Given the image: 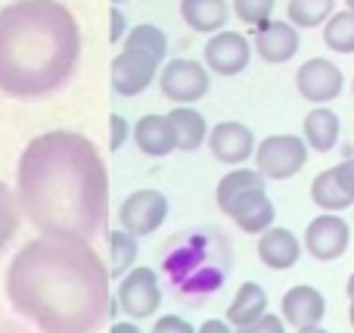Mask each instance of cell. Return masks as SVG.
<instances>
[{"mask_svg": "<svg viewBox=\"0 0 354 333\" xmlns=\"http://www.w3.org/2000/svg\"><path fill=\"white\" fill-rule=\"evenodd\" d=\"M6 296L41 333H97L112 315L109 271L75 237L25 243L6 271Z\"/></svg>", "mask_w": 354, "mask_h": 333, "instance_id": "cell-1", "label": "cell"}, {"mask_svg": "<svg viewBox=\"0 0 354 333\" xmlns=\"http://www.w3.org/2000/svg\"><path fill=\"white\" fill-rule=\"evenodd\" d=\"M19 203L44 237L91 240L109 212V174L84 134L47 131L19 159Z\"/></svg>", "mask_w": 354, "mask_h": 333, "instance_id": "cell-2", "label": "cell"}, {"mask_svg": "<svg viewBox=\"0 0 354 333\" xmlns=\"http://www.w3.org/2000/svg\"><path fill=\"white\" fill-rule=\"evenodd\" d=\"M81 53L75 16L56 0H16L0 10V91L47 97L72 75Z\"/></svg>", "mask_w": 354, "mask_h": 333, "instance_id": "cell-3", "label": "cell"}, {"mask_svg": "<svg viewBox=\"0 0 354 333\" xmlns=\"http://www.w3.org/2000/svg\"><path fill=\"white\" fill-rule=\"evenodd\" d=\"M308 143L295 134H270L255 147V172L264 181H289L305 168Z\"/></svg>", "mask_w": 354, "mask_h": 333, "instance_id": "cell-4", "label": "cell"}, {"mask_svg": "<svg viewBox=\"0 0 354 333\" xmlns=\"http://www.w3.org/2000/svg\"><path fill=\"white\" fill-rule=\"evenodd\" d=\"M159 87L171 103L177 106H189L196 100H202L212 87L208 81V69L196 60H171L165 69H162V78H159Z\"/></svg>", "mask_w": 354, "mask_h": 333, "instance_id": "cell-5", "label": "cell"}, {"mask_svg": "<svg viewBox=\"0 0 354 333\" xmlns=\"http://www.w3.org/2000/svg\"><path fill=\"white\" fill-rule=\"evenodd\" d=\"M168 218V199L165 193L159 190H134L128 199L122 203V212H118V222H122V231L137 237H147L153 231L162 228V222Z\"/></svg>", "mask_w": 354, "mask_h": 333, "instance_id": "cell-6", "label": "cell"}, {"mask_svg": "<svg viewBox=\"0 0 354 333\" xmlns=\"http://www.w3.org/2000/svg\"><path fill=\"white\" fill-rule=\"evenodd\" d=\"M295 87H299V93L308 100V103L324 106L342 93L345 75L333 60L314 56V60H308L299 66V72H295Z\"/></svg>", "mask_w": 354, "mask_h": 333, "instance_id": "cell-7", "label": "cell"}, {"mask_svg": "<svg viewBox=\"0 0 354 333\" xmlns=\"http://www.w3.org/2000/svg\"><path fill=\"white\" fill-rule=\"evenodd\" d=\"M118 305L124 309V315L131 318H153L162 305V290H159V278L153 268H131L122 278L118 287Z\"/></svg>", "mask_w": 354, "mask_h": 333, "instance_id": "cell-8", "label": "cell"}, {"mask_svg": "<svg viewBox=\"0 0 354 333\" xmlns=\"http://www.w3.org/2000/svg\"><path fill=\"white\" fill-rule=\"evenodd\" d=\"M156 72H159V60L147 50L124 47L122 53L112 60V87L122 97H137L153 84Z\"/></svg>", "mask_w": 354, "mask_h": 333, "instance_id": "cell-9", "label": "cell"}, {"mask_svg": "<svg viewBox=\"0 0 354 333\" xmlns=\"http://www.w3.org/2000/svg\"><path fill=\"white\" fill-rule=\"evenodd\" d=\"M348 243H351L348 222L339 218V215H330V212L317 215L305 231V249H308V255H314L317 262L342 259L345 249H348Z\"/></svg>", "mask_w": 354, "mask_h": 333, "instance_id": "cell-10", "label": "cell"}, {"mask_svg": "<svg viewBox=\"0 0 354 333\" xmlns=\"http://www.w3.org/2000/svg\"><path fill=\"white\" fill-rule=\"evenodd\" d=\"M205 66L218 75H239L252 60V44L239 31H218L208 37V44L202 47Z\"/></svg>", "mask_w": 354, "mask_h": 333, "instance_id": "cell-11", "label": "cell"}, {"mask_svg": "<svg viewBox=\"0 0 354 333\" xmlns=\"http://www.w3.org/2000/svg\"><path fill=\"white\" fill-rule=\"evenodd\" d=\"M208 147L218 162L243 168V162L255 156V134L243 122H218L208 134Z\"/></svg>", "mask_w": 354, "mask_h": 333, "instance_id": "cell-12", "label": "cell"}, {"mask_svg": "<svg viewBox=\"0 0 354 333\" xmlns=\"http://www.w3.org/2000/svg\"><path fill=\"white\" fill-rule=\"evenodd\" d=\"M283 321L292 324V327H320V321H324L326 315V299L320 290H314V287L308 284H299L292 287V290L283 293Z\"/></svg>", "mask_w": 354, "mask_h": 333, "instance_id": "cell-13", "label": "cell"}, {"mask_svg": "<svg viewBox=\"0 0 354 333\" xmlns=\"http://www.w3.org/2000/svg\"><path fill=\"white\" fill-rule=\"evenodd\" d=\"M299 47H301L299 28L289 22H274V19H270L268 25L255 28V50L264 62H274V66L289 62L299 53Z\"/></svg>", "mask_w": 354, "mask_h": 333, "instance_id": "cell-14", "label": "cell"}, {"mask_svg": "<svg viewBox=\"0 0 354 333\" xmlns=\"http://www.w3.org/2000/svg\"><path fill=\"white\" fill-rule=\"evenodd\" d=\"M258 259L270 271H286L301 259V243L289 228H270L258 240Z\"/></svg>", "mask_w": 354, "mask_h": 333, "instance_id": "cell-15", "label": "cell"}, {"mask_svg": "<svg viewBox=\"0 0 354 333\" xmlns=\"http://www.w3.org/2000/svg\"><path fill=\"white\" fill-rule=\"evenodd\" d=\"M224 215H230L233 222H236V228L245 231V234H264V231L274 228L277 212H274V203H270L268 193L258 190V193H245L243 199H236Z\"/></svg>", "mask_w": 354, "mask_h": 333, "instance_id": "cell-16", "label": "cell"}, {"mask_svg": "<svg viewBox=\"0 0 354 333\" xmlns=\"http://www.w3.org/2000/svg\"><path fill=\"white\" fill-rule=\"evenodd\" d=\"M180 16L199 35H218L230 19L227 0H180Z\"/></svg>", "mask_w": 354, "mask_h": 333, "instance_id": "cell-17", "label": "cell"}, {"mask_svg": "<svg viewBox=\"0 0 354 333\" xmlns=\"http://www.w3.org/2000/svg\"><path fill=\"white\" fill-rule=\"evenodd\" d=\"M268 315V293H264L261 284H255V280H245L243 287L236 290V296H233L230 309H227V324H233V327H249V324H255L258 318Z\"/></svg>", "mask_w": 354, "mask_h": 333, "instance_id": "cell-18", "label": "cell"}, {"mask_svg": "<svg viewBox=\"0 0 354 333\" xmlns=\"http://www.w3.org/2000/svg\"><path fill=\"white\" fill-rule=\"evenodd\" d=\"M301 131H305L301 141H305L314 153H330V150L339 143V131H342V125H339V116L333 109L317 106V109H311L305 116Z\"/></svg>", "mask_w": 354, "mask_h": 333, "instance_id": "cell-19", "label": "cell"}, {"mask_svg": "<svg viewBox=\"0 0 354 333\" xmlns=\"http://www.w3.org/2000/svg\"><path fill=\"white\" fill-rule=\"evenodd\" d=\"M168 125L174 131V147L177 150H199L208 137V125L202 118L199 109L193 106H177V109L168 112Z\"/></svg>", "mask_w": 354, "mask_h": 333, "instance_id": "cell-20", "label": "cell"}, {"mask_svg": "<svg viewBox=\"0 0 354 333\" xmlns=\"http://www.w3.org/2000/svg\"><path fill=\"white\" fill-rule=\"evenodd\" d=\"M134 141L140 147V153L147 156H168L171 150H177L168 116H143L134 125Z\"/></svg>", "mask_w": 354, "mask_h": 333, "instance_id": "cell-21", "label": "cell"}, {"mask_svg": "<svg viewBox=\"0 0 354 333\" xmlns=\"http://www.w3.org/2000/svg\"><path fill=\"white\" fill-rule=\"evenodd\" d=\"M264 184H268V181H264L255 168H233V172H227L224 178L218 181V190H214L221 212H227L233 203H236V199H243L245 193L264 190Z\"/></svg>", "mask_w": 354, "mask_h": 333, "instance_id": "cell-22", "label": "cell"}, {"mask_svg": "<svg viewBox=\"0 0 354 333\" xmlns=\"http://www.w3.org/2000/svg\"><path fill=\"white\" fill-rule=\"evenodd\" d=\"M311 199H314V206H320V209L330 212V215H339L342 209L354 206V199L342 190V187H339L336 174H333V168H326V172H320L317 178H314V184H311Z\"/></svg>", "mask_w": 354, "mask_h": 333, "instance_id": "cell-23", "label": "cell"}, {"mask_svg": "<svg viewBox=\"0 0 354 333\" xmlns=\"http://www.w3.org/2000/svg\"><path fill=\"white\" fill-rule=\"evenodd\" d=\"M336 12V0H289V25L295 28H317Z\"/></svg>", "mask_w": 354, "mask_h": 333, "instance_id": "cell-24", "label": "cell"}, {"mask_svg": "<svg viewBox=\"0 0 354 333\" xmlns=\"http://www.w3.org/2000/svg\"><path fill=\"white\" fill-rule=\"evenodd\" d=\"M324 41L333 53H354V12H333L324 25Z\"/></svg>", "mask_w": 354, "mask_h": 333, "instance_id": "cell-25", "label": "cell"}, {"mask_svg": "<svg viewBox=\"0 0 354 333\" xmlns=\"http://www.w3.org/2000/svg\"><path fill=\"white\" fill-rule=\"evenodd\" d=\"M137 262V240L124 231H112L109 234V278H122L134 268Z\"/></svg>", "mask_w": 354, "mask_h": 333, "instance_id": "cell-26", "label": "cell"}, {"mask_svg": "<svg viewBox=\"0 0 354 333\" xmlns=\"http://www.w3.org/2000/svg\"><path fill=\"white\" fill-rule=\"evenodd\" d=\"M124 47H137V50H147V53H153L156 60H165V53H168V41H165V35H162L156 25H137V28H131L128 31V41H124Z\"/></svg>", "mask_w": 354, "mask_h": 333, "instance_id": "cell-27", "label": "cell"}, {"mask_svg": "<svg viewBox=\"0 0 354 333\" xmlns=\"http://www.w3.org/2000/svg\"><path fill=\"white\" fill-rule=\"evenodd\" d=\"M16 228H19V206H16V197H12L10 187L0 181V253H3V246L12 240Z\"/></svg>", "mask_w": 354, "mask_h": 333, "instance_id": "cell-28", "label": "cell"}, {"mask_svg": "<svg viewBox=\"0 0 354 333\" xmlns=\"http://www.w3.org/2000/svg\"><path fill=\"white\" fill-rule=\"evenodd\" d=\"M277 0H233V12H236L239 22L252 25V28H261L270 22V12H274Z\"/></svg>", "mask_w": 354, "mask_h": 333, "instance_id": "cell-29", "label": "cell"}, {"mask_svg": "<svg viewBox=\"0 0 354 333\" xmlns=\"http://www.w3.org/2000/svg\"><path fill=\"white\" fill-rule=\"evenodd\" d=\"M333 174H336L339 187H342L345 193L354 199V156H348V159H342L336 168H333Z\"/></svg>", "mask_w": 354, "mask_h": 333, "instance_id": "cell-30", "label": "cell"}, {"mask_svg": "<svg viewBox=\"0 0 354 333\" xmlns=\"http://www.w3.org/2000/svg\"><path fill=\"white\" fill-rule=\"evenodd\" d=\"M236 333H286V327H283V318L264 315V318H258L255 324H249V327H239Z\"/></svg>", "mask_w": 354, "mask_h": 333, "instance_id": "cell-31", "label": "cell"}, {"mask_svg": "<svg viewBox=\"0 0 354 333\" xmlns=\"http://www.w3.org/2000/svg\"><path fill=\"white\" fill-rule=\"evenodd\" d=\"M153 333H196V330H193V324L183 321L180 315H165V318H159V321H156Z\"/></svg>", "mask_w": 354, "mask_h": 333, "instance_id": "cell-32", "label": "cell"}, {"mask_svg": "<svg viewBox=\"0 0 354 333\" xmlns=\"http://www.w3.org/2000/svg\"><path fill=\"white\" fill-rule=\"evenodd\" d=\"M109 128H112V137H109V150H122V143L128 141V122L122 116H109Z\"/></svg>", "mask_w": 354, "mask_h": 333, "instance_id": "cell-33", "label": "cell"}, {"mask_svg": "<svg viewBox=\"0 0 354 333\" xmlns=\"http://www.w3.org/2000/svg\"><path fill=\"white\" fill-rule=\"evenodd\" d=\"M109 22H112L109 41H112V44H118V41H122V35H124V22H128V19H124V12L118 10V6H112V12H109Z\"/></svg>", "mask_w": 354, "mask_h": 333, "instance_id": "cell-34", "label": "cell"}, {"mask_svg": "<svg viewBox=\"0 0 354 333\" xmlns=\"http://www.w3.org/2000/svg\"><path fill=\"white\" fill-rule=\"evenodd\" d=\"M196 333H233V330H230V324H227V321H218V318H208V321L202 324V327L196 330Z\"/></svg>", "mask_w": 354, "mask_h": 333, "instance_id": "cell-35", "label": "cell"}, {"mask_svg": "<svg viewBox=\"0 0 354 333\" xmlns=\"http://www.w3.org/2000/svg\"><path fill=\"white\" fill-rule=\"evenodd\" d=\"M109 333H140V327H137V324H131V321H118V324H112Z\"/></svg>", "mask_w": 354, "mask_h": 333, "instance_id": "cell-36", "label": "cell"}, {"mask_svg": "<svg viewBox=\"0 0 354 333\" xmlns=\"http://www.w3.org/2000/svg\"><path fill=\"white\" fill-rule=\"evenodd\" d=\"M345 293H348V299H354V274L348 278V284H345Z\"/></svg>", "mask_w": 354, "mask_h": 333, "instance_id": "cell-37", "label": "cell"}, {"mask_svg": "<svg viewBox=\"0 0 354 333\" xmlns=\"http://www.w3.org/2000/svg\"><path fill=\"white\" fill-rule=\"evenodd\" d=\"M299 333H330V330H324V327H301Z\"/></svg>", "mask_w": 354, "mask_h": 333, "instance_id": "cell-38", "label": "cell"}, {"mask_svg": "<svg viewBox=\"0 0 354 333\" xmlns=\"http://www.w3.org/2000/svg\"><path fill=\"white\" fill-rule=\"evenodd\" d=\"M348 321H351V327H354V299H351V305H348Z\"/></svg>", "mask_w": 354, "mask_h": 333, "instance_id": "cell-39", "label": "cell"}, {"mask_svg": "<svg viewBox=\"0 0 354 333\" xmlns=\"http://www.w3.org/2000/svg\"><path fill=\"white\" fill-rule=\"evenodd\" d=\"M0 333H12V330H10V324H3V321H0Z\"/></svg>", "mask_w": 354, "mask_h": 333, "instance_id": "cell-40", "label": "cell"}, {"mask_svg": "<svg viewBox=\"0 0 354 333\" xmlns=\"http://www.w3.org/2000/svg\"><path fill=\"white\" fill-rule=\"evenodd\" d=\"M345 3H348V10H351V12H354V0H345Z\"/></svg>", "mask_w": 354, "mask_h": 333, "instance_id": "cell-41", "label": "cell"}, {"mask_svg": "<svg viewBox=\"0 0 354 333\" xmlns=\"http://www.w3.org/2000/svg\"><path fill=\"white\" fill-rule=\"evenodd\" d=\"M112 3H124V0H112Z\"/></svg>", "mask_w": 354, "mask_h": 333, "instance_id": "cell-42", "label": "cell"}]
</instances>
